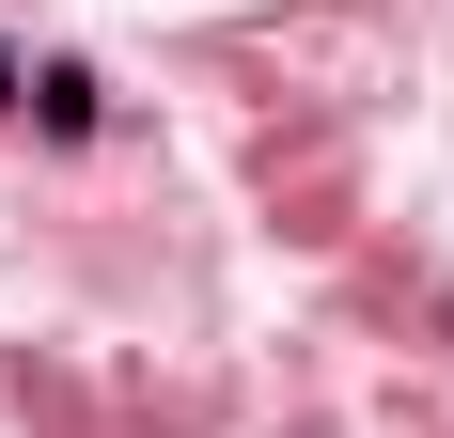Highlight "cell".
<instances>
[{
    "label": "cell",
    "instance_id": "1",
    "mask_svg": "<svg viewBox=\"0 0 454 438\" xmlns=\"http://www.w3.org/2000/svg\"><path fill=\"white\" fill-rule=\"evenodd\" d=\"M0 110H16V47H0Z\"/></svg>",
    "mask_w": 454,
    "mask_h": 438
}]
</instances>
